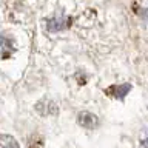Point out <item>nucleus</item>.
Masks as SVG:
<instances>
[{
  "instance_id": "1",
  "label": "nucleus",
  "mask_w": 148,
  "mask_h": 148,
  "mask_svg": "<svg viewBox=\"0 0 148 148\" xmlns=\"http://www.w3.org/2000/svg\"><path fill=\"white\" fill-rule=\"evenodd\" d=\"M69 25H71V17L65 16V14H57L46 22V29L49 32H59L66 29Z\"/></svg>"
},
{
  "instance_id": "2",
  "label": "nucleus",
  "mask_w": 148,
  "mask_h": 148,
  "mask_svg": "<svg viewBox=\"0 0 148 148\" xmlns=\"http://www.w3.org/2000/svg\"><path fill=\"white\" fill-rule=\"evenodd\" d=\"M36 111L40 116H56L59 113V105L53 99L45 97V99H40L36 103Z\"/></svg>"
},
{
  "instance_id": "3",
  "label": "nucleus",
  "mask_w": 148,
  "mask_h": 148,
  "mask_svg": "<svg viewBox=\"0 0 148 148\" xmlns=\"http://www.w3.org/2000/svg\"><path fill=\"white\" fill-rule=\"evenodd\" d=\"M77 123L82 128L86 130H94L99 127V117L96 114H92L91 111H80L77 114Z\"/></svg>"
},
{
  "instance_id": "4",
  "label": "nucleus",
  "mask_w": 148,
  "mask_h": 148,
  "mask_svg": "<svg viewBox=\"0 0 148 148\" xmlns=\"http://www.w3.org/2000/svg\"><path fill=\"white\" fill-rule=\"evenodd\" d=\"M131 91V83H122V85H111L105 90V94L111 96L113 99L123 100V97Z\"/></svg>"
},
{
  "instance_id": "5",
  "label": "nucleus",
  "mask_w": 148,
  "mask_h": 148,
  "mask_svg": "<svg viewBox=\"0 0 148 148\" xmlns=\"http://www.w3.org/2000/svg\"><path fill=\"white\" fill-rule=\"evenodd\" d=\"M16 51V43L12 39H9L6 36H0V56L3 59H8L9 56Z\"/></svg>"
},
{
  "instance_id": "6",
  "label": "nucleus",
  "mask_w": 148,
  "mask_h": 148,
  "mask_svg": "<svg viewBox=\"0 0 148 148\" xmlns=\"http://www.w3.org/2000/svg\"><path fill=\"white\" fill-rule=\"evenodd\" d=\"M0 148H18V143L9 134H0Z\"/></svg>"
},
{
  "instance_id": "7",
  "label": "nucleus",
  "mask_w": 148,
  "mask_h": 148,
  "mask_svg": "<svg viewBox=\"0 0 148 148\" xmlns=\"http://www.w3.org/2000/svg\"><path fill=\"white\" fill-rule=\"evenodd\" d=\"M142 145H143V148H148V137H145L142 140Z\"/></svg>"
}]
</instances>
